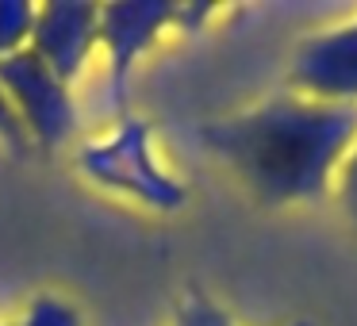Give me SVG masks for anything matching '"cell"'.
Segmentation results:
<instances>
[{
	"label": "cell",
	"instance_id": "obj_3",
	"mask_svg": "<svg viewBox=\"0 0 357 326\" xmlns=\"http://www.w3.org/2000/svg\"><path fill=\"white\" fill-rule=\"evenodd\" d=\"M0 93L8 96L12 111L27 131V142L39 150H62L77 134V96L66 81L50 73L39 54L24 50L0 62Z\"/></svg>",
	"mask_w": 357,
	"mask_h": 326
},
{
	"label": "cell",
	"instance_id": "obj_6",
	"mask_svg": "<svg viewBox=\"0 0 357 326\" xmlns=\"http://www.w3.org/2000/svg\"><path fill=\"white\" fill-rule=\"evenodd\" d=\"M292 85L307 100L357 104V16L315 31L292 54Z\"/></svg>",
	"mask_w": 357,
	"mask_h": 326
},
{
	"label": "cell",
	"instance_id": "obj_2",
	"mask_svg": "<svg viewBox=\"0 0 357 326\" xmlns=\"http://www.w3.org/2000/svg\"><path fill=\"white\" fill-rule=\"evenodd\" d=\"M73 162L89 185L135 200L150 211H177L185 203V185L162 165L150 123L131 111L119 116L108 134L81 142Z\"/></svg>",
	"mask_w": 357,
	"mask_h": 326
},
{
	"label": "cell",
	"instance_id": "obj_5",
	"mask_svg": "<svg viewBox=\"0 0 357 326\" xmlns=\"http://www.w3.org/2000/svg\"><path fill=\"white\" fill-rule=\"evenodd\" d=\"M96 27H100V4L89 0H50L35 8L31 27V54H39L50 65L58 81L77 85L85 77L89 62L96 54Z\"/></svg>",
	"mask_w": 357,
	"mask_h": 326
},
{
	"label": "cell",
	"instance_id": "obj_1",
	"mask_svg": "<svg viewBox=\"0 0 357 326\" xmlns=\"http://www.w3.org/2000/svg\"><path fill=\"white\" fill-rule=\"evenodd\" d=\"M354 139L357 104H323L307 96H277L200 131L204 146L261 203L319 200L334 185Z\"/></svg>",
	"mask_w": 357,
	"mask_h": 326
},
{
	"label": "cell",
	"instance_id": "obj_11",
	"mask_svg": "<svg viewBox=\"0 0 357 326\" xmlns=\"http://www.w3.org/2000/svg\"><path fill=\"white\" fill-rule=\"evenodd\" d=\"M0 146L16 150V154H27V150H31L24 123H20V116L12 111V104H8V96H4V93H0Z\"/></svg>",
	"mask_w": 357,
	"mask_h": 326
},
{
	"label": "cell",
	"instance_id": "obj_12",
	"mask_svg": "<svg viewBox=\"0 0 357 326\" xmlns=\"http://www.w3.org/2000/svg\"><path fill=\"white\" fill-rule=\"evenodd\" d=\"M0 326H4V323H0Z\"/></svg>",
	"mask_w": 357,
	"mask_h": 326
},
{
	"label": "cell",
	"instance_id": "obj_10",
	"mask_svg": "<svg viewBox=\"0 0 357 326\" xmlns=\"http://www.w3.org/2000/svg\"><path fill=\"white\" fill-rule=\"evenodd\" d=\"M334 192H338V203L349 215V223L357 226V139H354V146L346 150L338 173H334Z\"/></svg>",
	"mask_w": 357,
	"mask_h": 326
},
{
	"label": "cell",
	"instance_id": "obj_9",
	"mask_svg": "<svg viewBox=\"0 0 357 326\" xmlns=\"http://www.w3.org/2000/svg\"><path fill=\"white\" fill-rule=\"evenodd\" d=\"M173 326H234V323L215 300H208L204 292H188L185 303L177 307ZM292 326H311V323H292Z\"/></svg>",
	"mask_w": 357,
	"mask_h": 326
},
{
	"label": "cell",
	"instance_id": "obj_4",
	"mask_svg": "<svg viewBox=\"0 0 357 326\" xmlns=\"http://www.w3.org/2000/svg\"><path fill=\"white\" fill-rule=\"evenodd\" d=\"M169 27H177V4H158V0H116L100 4V27L96 42L104 47V88H108V108L116 116H127L131 104V73L142 54L158 47Z\"/></svg>",
	"mask_w": 357,
	"mask_h": 326
},
{
	"label": "cell",
	"instance_id": "obj_7",
	"mask_svg": "<svg viewBox=\"0 0 357 326\" xmlns=\"http://www.w3.org/2000/svg\"><path fill=\"white\" fill-rule=\"evenodd\" d=\"M35 8L31 0H0V62L31 47Z\"/></svg>",
	"mask_w": 357,
	"mask_h": 326
},
{
	"label": "cell",
	"instance_id": "obj_8",
	"mask_svg": "<svg viewBox=\"0 0 357 326\" xmlns=\"http://www.w3.org/2000/svg\"><path fill=\"white\" fill-rule=\"evenodd\" d=\"M16 326H85V315L73 300L58 292H39L27 300V307L20 311Z\"/></svg>",
	"mask_w": 357,
	"mask_h": 326
}]
</instances>
